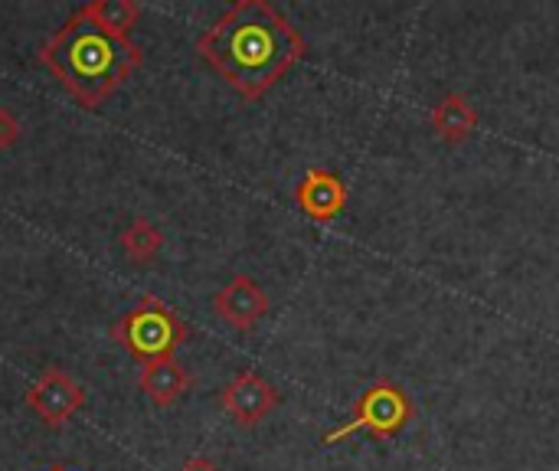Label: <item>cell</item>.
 I'll use <instances>...</instances> for the list:
<instances>
[{"label":"cell","instance_id":"cell-1","mask_svg":"<svg viewBox=\"0 0 559 471\" xmlns=\"http://www.w3.org/2000/svg\"><path fill=\"white\" fill-rule=\"evenodd\" d=\"M200 59L242 98H262L308 52L298 26L269 0H236L197 39Z\"/></svg>","mask_w":559,"mask_h":471},{"label":"cell","instance_id":"cell-2","mask_svg":"<svg viewBox=\"0 0 559 471\" xmlns=\"http://www.w3.org/2000/svg\"><path fill=\"white\" fill-rule=\"evenodd\" d=\"M144 49L134 39H118L72 13L39 49V62L82 105L108 102L141 66Z\"/></svg>","mask_w":559,"mask_h":471},{"label":"cell","instance_id":"cell-3","mask_svg":"<svg viewBox=\"0 0 559 471\" xmlns=\"http://www.w3.org/2000/svg\"><path fill=\"white\" fill-rule=\"evenodd\" d=\"M111 338L134 361L151 364V361L174 357L177 348L187 344L190 328L167 302H160L154 295H144L134 308H128L121 315V321L111 328Z\"/></svg>","mask_w":559,"mask_h":471},{"label":"cell","instance_id":"cell-4","mask_svg":"<svg viewBox=\"0 0 559 471\" xmlns=\"http://www.w3.org/2000/svg\"><path fill=\"white\" fill-rule=\"evenodd\" d=\"M409 420H413V403L406 390L393 380H377L360 393V400L350 410V420L324 436V446H334L354 433H370L373 439H396Z\"/></svg>","mask_w":559,"mask_h":471},{"label":"cell","instance_id":"cell-5","mask_svg":"<svg viewBox=\"0 0 559 471\" xmlns=\"http://www.w3.org/2000/svg\"><path fill=\"white\" fill-rule=\"evenodd\" d=\"M26 407L39 416L43 426L49 429H62L75 413L85 410L88 403V393L85 387L69 377L62 367H43V374L29 384L26 390Z\"/></svg>","mask_w":559,"mask_h":471},{"label":"cell","instance_id":"cell-6","mask_svg":"<svg viewBox=\"0 0 559 471\" xmlns=\"http://www.w3.org/2000/svg\"><path fill=\"white\" fill-rule=\"evenodd\" d=\"M282 403V393L259 374V370H239L219 393V407L233 416L239 429H252L265 423Z\"/></svg>","mask_w":559,"mask_h":471},{"label":"cell","instance_id":"cell-7","mask_svg":"<svg viewBox=\"0 0 559 471\" xmlns=\"http://www.w3.org/2000/svg\"><path fill=\"white\" fill-rule=\"evenodd\" d=\"M213 311L233 331H252L269 315V295H265V289L252 275H233L213 295Z\"/></svg>","mask_w":559,"mask_h":471},{"label":"cell","instance_id":"cell-8","mask_svg":"<svg viewBox=\"0 0 559 471\" xmlns=\"http://www.w3.org/2000/svg\"><path fill=\"white\" fill-rule=\"evenodd\" d=\"M295 203H298V210L305 216H311L318 223H328V220L344 213V207H347V184L334 170L311 167V170H305V177L295 187Z\"/></svg>","mask_w":559,"mask_h":471},{"label":"cell","instance_id":"cell-9","mask_svg":"<svg viewBox=\"0 0 559 471\" xmlns=\"http://www.w3.org/2000/svg\"><path fill=\"white\" fill-rule=\"evenodd\" d=\"M138 384H141V393H144L157 410L174 407V403H177L180 397H187V393H190V387H193L190 374H187L174 357L141 364V377H138Z\"/></svg>","mask_w":559,"mask_h":471},{"label":"cell","instance_id":"cell-10","mask_svg":"<svg viewBox=\"0 0 559 471\" xmlns=\"http://www.w3.org/2000/svg\"><path fill=\"white\" fill-rule=\"evenodd\" d=\"M478 121H481V118H478L475 105H472L462 92H445V95L432 105V111H429L432 131H436L442 141H449V144L468 141V138L475 134Z\"/></svg>","mask_w":559,"mask_h":471},{"label":"cell","instance_id":"cell-11","mask_svg":"<svg viewBox=\"0 0 559 471\" xmlns=\"http://www.w3.org/2000/svg\"><path fill=\"white\" fill-rule=\"evenodd\" d=\"M75 13L108 36L131 39V30L141 20V3L138 0H88L75 7Z\"/></svg>","mask_w":559,"mask_h":471},{"label":"cell","instance_id":"cell-12","mask_svg":"<svg viewBox=\"0 0 559 471\" xmlns=\"http://www.w3.org/2000/svg\"><path fill=\"white\" fill-rule=\"evenodd\" d=\"M121 249L134 266H147L160 249H164V233L151 220L138 216L124 233H121Z\"/></svg>","mask_w":559,"mask_h":471},{"label":"cell","instance_id":"cell-13","mask_svg":"<svg viewBox=\"0 0 559 471\" xmlns=\"http://www.w3.org/2000/svg\"><path fill=\"white\" fill-rule=\"evenodd\" d=\"M20 118L7 108V105H0V151H7V148H13L16 141H20Z\"/></svg>","mask_w":559,"mask_h":471},{"label":"cell","instance_id":"cell-14","mask_svg":"<svg viewBox=\"0 0 559 471\" xmlns=\"http://www.w3.org/2000/svg\"><path fill=\"white\" fill-rule=\"evenodd\" d=\"M180 471H219V466H216L213 459H206V456H193V459L183 462V469Z\"/></svg>","mask_w":559,"mask_h":471},{"label":"cell","instance_id":"cell-15","mask_svg":"<svg viewBox=\"0 0 559 471\" xmlns=\"http://www.w3.org/2000/svg\"><path fill=\"white\" fill-rule=\"evenodd\" d=\"M49 471H69V469H62V466H49Z\"/></svg>","mask_w":559,"mask_h":471}]
</instances>
